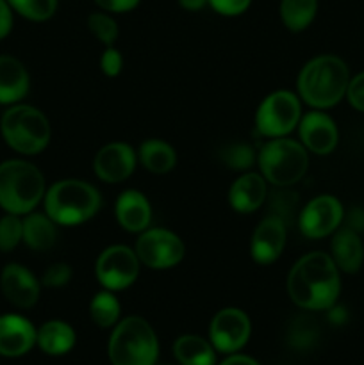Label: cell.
Wrapping results in <instances>:
<instances>
[{
    "instance_id": "cell-1",
    "label": "cell",
    "mask_w": 364,
    "mask_h": 365,
    "mask_svg": "<svg viewBox=\"0 0 364 365\" xmlns=\"http://www.w3.org/2000/svg\"><path fill=\"white\" fill-rule=\"evenodd\" d=\"M288 292L300 309H332L341 292L339 267L328 253H307L289 271Z\"/></svg>"
},
{
    "instance_id": "cell-2",
    "label": "cell",
    "mask_w": 364,
    "mask_h": 365,
    "mask_svg": "<svg viewBox=\"0 0 364 365\" xmlns=\"http://www.w3.org/2000/svg\"><path fill=\"white\" fill-rule=\"evenodd\" d=\"M350 71L343 59L320 56L310 59L298 75V95L314 109L334 107L348 89Z\"/></svg>"
},
{
    "instance_id": "cell-3",
    "label": "cell",
    "mask_w": 364,
    "mask_h": 365,
    "mask_svg": "<svg viewBox=\"0 0 364 365\" xmlns=\"http://www.w3.org/2000/svg\"><path fill=\"white\" fill-rule=\"evenodd\" d=\"M43 173L27 160L11 159L0 164V207L6 212L25 216L45 198Z\"/></svg>"
},
{
    "instance_id": "cell-4",
    "label": "cell",
    "mask_w": 364,
    "mask_h": 365,
    "mask_svg": "<svg viewBox=\"0 0 364 365\" xmlns=\"http://www.w3.org/2000/svg\"><path fill=\"white\" fill-rule=\"evenodd\" d=\"M45 214L56 225L75 227L91 220L100 209V195L96 187L84 180L68 178L46 189Z\"/></svg>"
},
{
    "instance_id": "cell-5",
    "label": "cell",
    "mask_w": 364,
    "mask_h": 365,
    "mask_svg": "<svg viewBox=\"0 0 364 365\" xmlns=\"http://www.w3.org/2000/svg\"><path fill=\"white\" fill-rule=\"evenodd\" d=\"M107 355L113 365H156L159 341L143 317H125L113 327Z\"/></svg>"
},
{
    "instance_id": "cell-6",
    "label": "cell",
    "mask_w": 364,
    "mask_h": 365,
    "mask_svg": "<svg viewBox=\"0 0 364 365\" xmlns=\"http://www.w3.org/2000/svg\"><path fill=\"white\" fill-rule=\"evenodd\" d=\"M2 138L14 152L36 155L49 146L52 128L39 109L25 103H14L0 120Z\"/></svg>"
},
{
    "instance_id": "cell-7",
    "label": "cell",
    "mask_w": 364,
    "mask_h": 365,
    "mask_svg": "<svg viewBox=\"0 0 364 365\" xmlns=\"http://www.w3.org/2000/svg\"><path fill=\"white\" fill-rule=\"evenodd\" d=\"M257 163L266 182L277 187H289L305 175L309 155L302 143L288 138H273L261 148Z\"/></svg>"
},
{
    "instance_id": "cell-8",
    "label": "cell",
    "mask_w": 364,
    "mask_h": 365,
    "mask_svg": "<svg viewBox=\"0 0 364 365\" xmlns=\"http://www.w3.org/2000/svg\"><path fill=\"white\" fill-rule=\"evenodd\" d=\"M302 118V106L288 89L273 91L261 102L256 114L257 132L264 138H284L295 130Z\"/></svg>"
},
{
    "instance_id": "cell-9",
    "label": "cell",
    "mask_w": 364,
    "mask_h": 365,
    "mask_svg": "<svg viewBox=\"0 0 364 365\" xmlns=\"http://www.w3.org/2000/svg\"><path fill=\"white\" fill-rule=\"evenodd\" d=\"M134 252L139 262L150 269H170L184 259V242L166 228H146L136 241Z\"/></svg>"
},
{
    "instance_id": "cell-10",
    "label": "cell",
    "mask_w": 364,
    "mask_h": 365,
    "mask_svg": "<svg viewBox=\"0 0 364 365\" xmlns=\"http://www.w3.org/2000/svg\"><path fill=\"white\" fill-rule=\"evenodd\" d=\"M139 259L127 246H109L100 253L95 264V274L107 291H123L139 277Z\"/></svg>"
},
{
    "instance_id": "cell-11",
    "label": "cell",
    "mask_w": 364,
    "mask_h": 365,
    "mask_svg": "<svg viewBox=\"0 0 364 365\" xmlns=\"http://www.w3.org/2000/svg\"><path fill=\"white\" fill-rule=\"evenodd\" d=\"M252 324L241 309L228 307L216 312L209 324L211 344L220 353H238L248 342Z\"/></svg>"
},
{
    "instance_id": "cell-12",
    "label": "cell",
    "mask_w": 364,
    "mask_h": 365,
    "mask_svg": "<svg viewBox=\"0 0 364 365\" xmlns=\"http://www.w3.org/2000/svg\"><path fill=\"white\" fill-rule=\"evenodd\" d=\"M345 220L341 202L330 195L310 200L298 216V228L307 239H321L334 234Z\"/></svg>"
},
{
    "instance_id": "cell-13",
    "label": "cell",
    "mask_w": 364,
    "mask_h": 365,
    "mask_svg": "<svg viewBox=\"0 0 364 365\" xmlns=\"http://www.w3.org/2000/svg\"><path fill=\"white\" fill-rule=\"evenodd\" d=\"M300 143L307 152L316 155H327L338 146L339 132L334 120L321 110H310L300 118L298 123Z\"/></svg>"
},
{
    "instance_id": "cell-14",
    "label": "cell",
    "mask_w": 364,
    "mask_h": 365,
    "mask_svg": "<svg viewBox=\"0 0 364 365\" xmlns=\"http://www.w3.org/2000/svg\"><path fill=\"white\" fill-rule=\"evenodd\" d=\"M138 153L125 143H109L98 150L93 160L95 175L107 184H118L132 175Z\"/></svg>"
},
{
    "instance_id": "cell-15",
    "label": "cell",
    "mask_w": 364,
    "mask_h": 365,
    "mask_svg": "<svg viewBox=\"0 0 364 365\" xmlns=\"http://www.w3.org/2000/svg\"><path fill=\"white\" fill-rule=\"evenodd\" d=\"M285 223L282 217L268 216L257 225L250 241V255L257 264H271L282 255L285 246Z\"/></svg>"
},
{
    "instance_id": "cell-16",
    "label": "cell",
    "mask_w": 364,
    "mask_h": 365,
    "mask_svg": "<svg viewBox=\"0 0 364 365\" xmlns=\"http://www.w3.org/2000/svg\"><path fill=\"white\" fill-rule=\"evenodd\" d=\"M0 289L11 305L31 309L39 299V282L21 264H7L0 274Z\"/></svg>"
},
{
    "instance_id": "cell-17",
    "label": "cell",
    "mask_w": 364,
    "mask_h": 365,
    "mask_svg": "<svg viewBox=\"0 0 364 365\" xmlns=\"http://www.w3.org/2000/svg\"><path fill=\"white\" fill-rule=\"evenodd\" d=\"M34 324L18 314L0 316V355L7 359L24 356L36 346Z\"/></svg>"
},
{
    "instance_id": "cell-18",
    "label": "cell",
    "mask_w": 364,
    "mask_h": 365,
    "mask_svg": "<svg viewBox=\"0 0 364 365\" xmlns=\"http://www.w3.org/2000/svg\"><path fill=\"white\" fill-rule=\"evenodd\" d=\"M266 178L261 173L246 171L236 178L228 191V203L239 214H252L266 202Z\"/></svg>"
},
{
    "instance_id": "cell-19",
    "label": "cell",
    "mask_w": 364,
    "mask_h": 365,
    "mask_svg": "<svg viewBox=\"0 0 364 365\" xmlns=\"http://www.w3.org/2000/svg\"><path fill=\"white\" fill-rule=\"evenodd\" d=\"M116 220L123 230L132 234H141L150 227L152 221V207L143 192L136 189H127L116 200Z\"/></svg>"
},
{
    "instance_id": "cell-20",
    "label": "cell",
    "mask_w": 364,
    "mask_h": 365,
    "mask_svg": "<svg viewBox=\"0 0 364 365\" xmlns=\"http://www.w3.org/2000/svg\"><path fill=\"white\" fill-rule=\"evenodd\" d=\"M31 88L27 68L13 56H0V103L14 106L27 96Z\"/></svg>"
},
{
    "instance_id": "cell-21",
    "label": "cell",
    "mask_w": 364,
    "mask_h": 365,
    "mask_svg": "<svg viewBox=\"0 0 364 365\" xmlns=\"http://www.w3.org/2000/svg\"><path fill=\"white\" fill-rule=\"evenodd\" d=\"M330 250L332 260L345 273H357L363 266L364 246L359 234L352 228L346 227L341 230H335Z\"/></svg>"
},
{
    "instance_id": "cell-22",
    "label": "cell",
    "mask_w": 364,
    "mask_h": 365,
    "mask_svg": "<svg viewBox=\"0 0 364 365\" xmlns=\"http://www.w3.org/2000/svg\"><path fill=\"white\" fill-rule=\"evenodd\" d=\"M75 331L68 323L59 319L46 321L36 334V346L50 356H61L71 351L75 346Z\"/></svg>"
},
{
    "instance_id": "cell-23",
    "label": "cell",
    "mask_w": 364,
    "mask_h": 365,
    "mask_svg": "<svg viewBox=\"0 0 364 365\" xmlns=\"http://www.w3.org/2000/svg\"><path fill=\"white\" fill-rule=\"evenodd\" d=\"M24 225V237L21 241L34 252H46L56 245V223L46 214L29 212L21 220Z\"/></svg>"
},
{
    "instance_id": "cell-24",
    "label": "cell",
    "mask_w": 364,
    "mask_h": 365,
    "mask_svg": "<svg viewBox=\"0 0 364 365\" xmlns=\"http://www.w3.org/2000/svg\"><path fill=\"white\" fill-rule=\"evenodd\" d=\"M173 355L181 365H216V349L198 335H182L175 341Z\"/></svg>"
},
{
    "instance_id": "cell-25",
    "label": "cell",
    "mask_w": 364,
    "mask_h": 365,
    "mask_svg": "<svg viewBox=\"0 0 364 365\" xmlns=\"http://www.w3.org/2000/svg\"><path fill=\"white\" fill-rule=\"evenodd\" d=\"M138 157L146 171L157 175L168 173L177 164V153H175L173 146L161 141V139H146V141H143L141 146H139Z\"/></svg>"
},
{
    "instance_id": "cell-26",
    "label": "cell",
    "mask_w": 364,
    "mask_h": 365,
    "mask_svg": "<svg viewBox=\"0 0 364 365\" xmlns=\"http://www.w3.org/2000/svg\"><path fill=\"white\" fill-rule=\"evenodd\" d=\"M318 11V0H280V20L289 31L300 32L313 24Z\"/></svg>"
},
{
    "instance_id": "cell-27",
    "label": "cell",
    "mask_w": 364,
    "mask_h": 365,
    "mask_svg": "<svg viewBox=\"0 0 364 365\" xmlns=\"http://www.w3.org/2000/svg\"><path fill=\"white\" fill-rule=\"evenodd\" d=\"M120 302L113 294V291H107V289L96 292L89 303V316L93 323L100 328L116 327L120 321Z\"/></svg>"
},
{
    "instance_id": "cell-28",
    "label": "cell",
    "mask_w": 364,
    "mask_h": 365,
    "mask_svg": "<svg viewBox=\"0 0 364 365\" xmlns=\"http://www.w3.org/2000/svg\"><path fill=\"white\" fill-rule=\"evenodd\" d=\"M11 9L31 21H46L56 14L57 0H7Z\"/></svg>"
},
{
    "instance_id": "cell-29",
    "label": "cell",
    "mask_w": 364,
    "mask_h": 365,
    "mask_svg": "<svg viewBox=\"0 0 364 365\" xmlns=\"http://www.w3.org/2000/svg\"><path fill=\"white\" fill-rule=\"evenodd\" d=\"M24 237L21 216L9 214L0 217V252H13Z\"/></svg>"
},
{
    "instance_id": "cell-30",
    "label": "cell",
    "mask_w": 364,
    "mask_h": 365,
    "mask_svg": "<svg viewBox=\"0 0 364 365\" xmlns=\"http://www.w3.org/2000/svg\"><path fill=\"white\" fill-rule=\"evenodd\" d=\"M88 27L96 39L106 46H113L118 39V25L107 13H93L88 18Z\"/></svg>"
},
{
    "instance_id": "cell-31",
    "label": "cell",
    "mask_w": 364,
    "mask_h": 365,
    "mask_svg": "<svg viewBox=\"0 0 364 365\" xmlns=\"http://www.w3.org/2000/svg\"><path fill=\"white\" fill-rule=\"evenodd\" d=\"M223 163L227 164L231 170L236 171H248L252 168V164L256 163V153L245 143H234V145H228L223 150V155H221Z\"/></svg>"
},
{
    "instance_id": "cell-32",
    "label": "cell",
    "mask_w": 364,
    "mask_h": 365,
    "mask_svg": "<svg viewBox=\"0 0 364 365\" xmlns=\"http://www.w3.org/2000/svg\"><path fill=\"white\" fill-rule=\"evenodd\" d=\"M316 327L310 321L300 317L289 328L288 339L289 344L295 349H309L314 344V341H316Z\"/></svg>"
},
{
    "instance_id": "cell-33",
    "label": "cell",
    "mask_w": 364,
    "mask_h": 365,
    "mask_svg": "<svg viewBox=\"0 0 364 365\" xmlns=\"http://www.w3.org/2000/svg\"><path fill=\"white\" fill-rule=\"evenodd\" d=\"M71 280V267L64 262H56L46 267V271L41 277V285L50 289L64 287Z\"/></svg>"
},
{
    "instance_id": "cell-34",
    "label": "cell",
    "mask_w": 364,
    "mask_h": 365,
    "mask_svg": "<svg viewBox=\"0 0 364 365\" xmlns=\"http://www.w3.org/2000/svg\"><path fill=\"white\" fill-rule=\"evenodd\" d=\"M252 0H209V6L223 16H238L250 7Z\"/></svg>"
},
{
    "instance_id": "cell-35",
    "label": "cell",
    "mask_w": 364,
    "mask_h": 365,
    "mask_svg": "<svg viewBox=\"0 0 364 365\" xmlns=\"http://www.w3.org/2000/svg\"><path fill=\"white\" fill-rule=\"evenodd\" d=\"M100 68L107 77H116L123 68V57L114 46H107L102 53V59H100Z\"/></svg>"
},
{
    "instance_id": "cell-36",
    "label": "cell",
    "mask_w": 364,
    "mask_h": 365,
    "mask_svg": "<svg viewBox=\"0 0 364 365\" xmlns=\"http://www.w3.org/2000/svg\"><path fill=\"white\" fill-rule=\"evenodd\" d=\"M346 98L353 109L364 113V71L350 78L348 89H346Z\"/></svg>"
},
{
    "instance_id": "cell-37",
    "label": "cell",
    "mask_w": 364,
    "mask_h": 365,
    "mask_svg": "<svg viewBox=\"0 0 364 365\" xmlns=\"http://www.w3.org/2000/svg\"><path fill=\"white\" fill-rule=\"evenodd\" d=\"M139 2L141 0H95L100 9L109 11V13H127L138 7Z\"/></svg>"
},
{
    "instance_id": "cell-38",
    "label": "cell",
    "mask_w": 364,
    "mask_h": 365,
    "mask_svg": "<svg viewBox=\"0 0 364 365\" xmlns=\"http://www.w3.org/2000/svg\"><path fill=\"white\" fill-rule=\"evenodd\" d=\"M13 29V9L7 0H0V39L6 38Z\"/></svg>"
},
{
    "instance_id": "cell-39",
    "label": "cell",
    "mask_w": 364,
    "mask_h": 365,
    "mask_svg": "<svg viewBox=\"0 0 364 365\" xmlns=\"http://www.w3.org/2000/svg\"><path fill=\"white\" fill-rule=\"evenodd\" d=\"M220 365H261V364L257 362V360H253L252 356L239 355V353H232V355H228Z\"/></svg>"
},
{
    "instance_id": "cell-40",
    "label": "cell",
    "mask_w": 364,
    "mask_h": 365,
    "mask_svg": "<svg viewBox=\"0 0 364 365\" xmlns=\"http://www.w3.org/2000/svg\"><path fill=\"white\" fill-rule=\"evenodd\" d=\"M348 228L359 232L364 228V210L353 209L352 212L348 214Z\"/></svg>"
},
{
    "instance_id": "cell-41",
    "label": "cell",
    "mask_w": 364,
    "mask_h": 365,
    "mask_svg": "<svg viewBox=\"0 0 364 365\" xmlns=\"http://www.w3.org/2000/svg\"><path fill=\"white\" fill-rule=\"evenodd\" d=\"M178 6L186 11H202L209 6V0H178Z\"/></svg>"
}]
</instances>
